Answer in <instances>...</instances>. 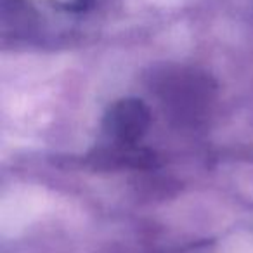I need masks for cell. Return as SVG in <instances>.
Returning <instances> with one entry per match:
<instances>
[{"instance_id": "1", "label": "cell", "mask_w": 253, "mask_h": 253, "mask_svg": "<svg viewBox=\"0 0 253 253\" xmlns=\"http://www.w3.org/2000/svg\"><path fill=\"white\" fill-rule=\"evenodd\" d=\"M151 123V113L144 101L123 97L108 108L102 120V130L118 144H134L141 141Z\"/></svg>"}]
</instances>
